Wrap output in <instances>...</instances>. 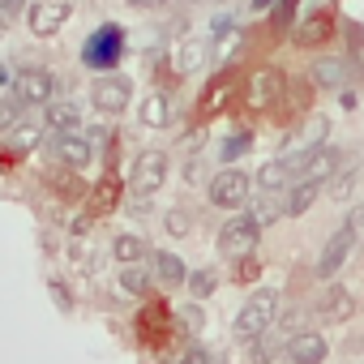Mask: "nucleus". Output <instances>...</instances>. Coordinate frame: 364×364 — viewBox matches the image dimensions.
<instances>
[{
  "instance_id": "nucleus-1",
  "label": "nucleus",
  "mask_w": 364,
  "mask_h": 364,
  "mask_svg": "<svg viewBox=\"0 0 364 364\" xmlns=\"http://www.w3.org/2000/svg\"><path fill=\"white\" fill-rule=\"evenodd\" d=\"M274 313H279V291H270V287H257V291L245 300V309L236 313V338H240V343H253V338H262V334L274 326Z\"/></svg>"
},
{
  "instance_id": "nucleus-2",
  "label": "nucleus",
  "mask_w": 364,
  "mask_h": 364,
  "mask_svg": "<svg viewBox=\"0 0 364 364\" xmlns=\"http://www.w3.org/2000/svg\"><path fill=\"white\" fill-rule=\"evenodd\" d=\"M124 56V31L116 22H103L99 31H90V39L82 43V65L95 73H112L116 60Z\"/></svg>"
},
{
  "instance_id": "nucleus-3",
  "label": "nucleus",
  "mask_w": 364,
  "mask_h": 364,
  "mask_svg": "<svg viewBox=\"0 0 364 364\" xmlns=\"http://www.w3.org/2000/svg\"><path fill=\"white\" fill-rule=\"evenodd\" d=\"M253 189V180H249V171H240V167H223L219 176H210V185H206V198H210V206H219V210H245L249 206V193Z\"/></svg>"
},
{
  "instance_id": "nucleus-4",
  "label": "nucleus",
  "mask_w": 364,
  "mask_h": 364,
  "mask_svg": "<svg viewBox=\"0 0 364 364\" xmlns=\"http://www.w3.org/2000/svg\"><path fill=\"white\" fill-rule=\"evenodd\" d=\"M262 240V223L253 219V210H236L223 228H219V253L223 257H249Z\"/></svg>"
},
{
  "instance_id": "nucleus-5",
  "label": "nucleus",
  "mask_w": 364,
  "mask_h": 364,
  "mask_svg": "<svg viewBox=\"0 0 364 364\" xmlns=\"http://www.w3.org/2000/svg\"><path fill=\"white\" fill-rule=\"evenodd\" d=\"M355 240H360V223L347 219V223L321 245V253H317V262H313V274H317V279H334V274L347 266V257L355 253Z\"/></svg>"
},
{
  "instance_id": "nucleus-6",
  "label": "nucleus",
  "mask_w": 364,
  "mask_h": 364,
  "mask_svg": "<svg viewBox=\"0 0 364 364\" xmlns=\"http://www.w3.org/2000/svg\"><path fill=\"white\" fill-rule=\"evenodd\" d=\"M287 159V167H291V176L296 180H321V185H326V180L343 167V150H334V146H317V150H304V154H283Z\"/></svg>"
},
{
  "instance_id": "nucleus-7",
  "label": "nucleus",
  "mask_w": 364,
  "mask_h": 364,
  "mask_svg": "<svg viewBox=\"0 0 364 364\" xmlns=\"http://www.w3.org/2000/svg\"><path fill=\"white\" fill-rule=\"evenodd\" d=\"M133 99V82L124 73H99L95 86H90V107L103 112V116H120Z\"/></svg>"
},
{
  "instance_id": "nucleus-8",
  "label": "nucleus",
  "mask_w": 364,
  "mask_h": 364,
  "mask_svg": "<svg viewBox=\"0 0 364 364\" xmlns=\"http://www.w3.org/2000/svg\"><path fill=\"white\" fill-rule=\"evenodd\" d=\"M14 99H18V107H48L56 99V77L48 69H18Z\"/></svg>"
},
{
  "instance_id": "nucleus-9",
  "label": "nucleus",
  "mask_w": 364,
  "mask_h": 364,
  "mask_svg": "<svg viewBox=\"0 0 364 364\" xmlns=\"http://www.w3.org/2000/svg\"><path fill=\"white\" fill-rule=\"evenodd\" d=\"M69 18H73V0H31V9H26V22L39 39L60 35Z\"/></svg>"
},
{
  "instance_id": "nucleus-10",
  "label": "nucleus",
  "mask_w": 364,
  "mask_h": 364,
  "mask_svg": "<svg viewBox=\"0 0 364 364\" xmlns=\"http://www.w3.org/2000/svg\"><path fill=\"white\" fill-rule=\"evenodd\" d=\"M163 180H167V154L163 150H141L137 163H133V193L150 198V193L163 189Z\"/></svg>"
},
{
  "instance_id": "nucleus-11",
  "label": "nucleus",
  "mask_w": 364,
  "mask_h": 364,
  "mask_svg": "<svg viewBox=\"0 0 364 364\" xmlns=\"http://www.w3.org/2000/svg\"><path fill=\"white\" fill-rule=\"evenodd\" d=\"M52 159H56L60 167H73V171H82V167H90V159H95V146H90L82 133H52Z\"/></svg>"
},
{
  "instance_id": "nucleus-12",
  "label": "nucleus",
  "mask_w": 364,
  "mask_h": 364,
  "mask_svg": "<svg viewBox=\"0 0 364 364\" xmlns=\"http://www.w3.org/2000/svg\"><path fill=\"white\" fill-rule=\"evenodd\" d=\"M283 86H287V77H283L279 69H257V73L249 77V95H245V103L262 112V107H270V103L283 99Z\"/></svg>"
},
{
  "instance_id": "nucleus-13",
  "label": "nucleus",
  "mask_w": 364,
  "mask_h": 364,
  "mask_svg": "<svg viewBox=\"0 0 364 364\" xmlns=\"http://www.w3.org/2000/svg\"><path fill=\"white\" fill-rule=\"evenodd\" d=\"M287 364H326V355H330V343L317 334V330H300L291 343H287Z\"/></svg>"
},
{
  "instance_id": "nucleus-14",
  "label": "nucleus",
  "mask_w": 364,
  "mask_h": 364,
  "mask_svg": "<svg viewBox=\"0 0 364 364\" xmlns=\"http://www.w3.org/2000/svg\"><path fill=\"white\" fill-rule=\"evenodd\" d=\"M313 86L317 90H343L347 86V60L343 56H317L313 60Z\"/></svg>"
},
{
  "instance_id": "nucleus-15",
  "label": "nucleus",
  "mask_w": 364,
  "mask_h": 364,
  "mask_svg": "<svg viewBox=\"0 0 364 364\" xmlns=\"http://www.w3.org/2000/svg\"><path fill=\"white\" fill-rule=\"evenodd\" d=\"M202 65H206V43L202 39H180L176 43V52H171V73L176 77H189Z\"/></svg>"
},
{
  "instance_id": "nucleus-16",
  "label": "nucleus",
  "mask_w": 364,
  "mask_h": 364,
  "mask_svg": "<svg viewBox=\"0 0 364 364\" xmlns=\"http://www.w3.org/2000/svg\"><path fill=\"white\" fill-rule=\"evenodd\" d=\"M317 313L326 317V321H347L351 313H355V296L347 291V287H326V296H321V304H317Z\"/></svg>"
},
{
  "instance_id": "nucleus-17",
  "label": "nucleus",
  "mask_w": 364,
  "mask_h": 364,
  "mask_svg": "<svg viewBox=\"0 0 364 364\" xmlns=\"http://www.w3.org/2000/svg\"><path fill=\"white\" fill-rule=\"evenodd\" d=\"M150 274H154V283H163V287L189 283V270H185V262H180L176 253H154V257H150Z\"/></svg>"
},
{
  "instance_id": "nucleus-18",
  "label": "nucleus",
  "mask_w": 364,
  "mask_h": 364,
  "mask_svg": "<svg viewBox=\"0 0 364 364\" xmlns=\"http://www.w3.org/2000/svg\"><path fill=\"white\" fill-rule=\"evenodd\" d=\"M48 129L52 133H77L82 129V107L69 99H52L48 103Z\"/></svg>"
},
{
  "instance_id": "nucleus-19",
  "label": "nucleus",
  "mask_w": 364,
  "mask_h": 364,
  "mask_svg": "<svg viewBox=\"0 0 364 364\" xmlns=\"http://www.w3.org/2000/svg\"><path fill=\"white\" fill-rule=\"evenodd\" d=\"M326 137H330V120L326 116H313L296 137H291V146H287V154H304V150H317V146H326Z\"/></svg>"
},
{
  "instance_id": "nucleus-20",
  "label": "nucleus",
  "mask_w": 364,
  "mask_h": 364,
  "mask_svg": "<svg viewBox=\"0 0 364 364\" xmlns=\"http://www.w3.org/2000/svg\"><path fill=\"white\" fill-rule=\"evenodd\" d=\"M317 193H321V180H296V185L287 189V215L291 219H300V215H309V206L317 202Z\"/></svg>"
},
{
  "instance_id": "nucleus-21",
  "label": "nucleus",
  "mask_w": 364,
  "mask_h": 364,
  "mask_svg": "<svg viewBox=\"0 0 364 364\" xmlns=\"http://www.w3.org/2000/svg\"><path fill=\"white\" fill-rule=\"evenodd\" d=\"M326 35H330V14H321V9L309 14V18H300L296 31H291V39H296L300 48H313V43H321Z\"/></svg>"
},
{
  "instance_id": "nucleus-22",
  "label": "nucleus",
  "mask_w": 364,
  "mask_h": 364,
  "mask_svg": "<svg viewBox=\"0 0 364 364\" xmlns=\"http://www.w3.org/2000/svg\"><path fill=\"white\" fill-rule=\"evenodd\" d=\"M167 120H171V99L163 90H150L141 99V124L146 129H167Z\"/></svg>"
},
{
  "instance_id": "nucleus-23",
  "label": "nucleus",
  "mask_w": 364,
  "mask_h": 364,
  "mask_svg": "<svg viewBox=\"0 0 364 364\" xmlns=\"http://www.w3.org/2000/svg\"><path fill=\"white\" fill-rule=\"evenodd\" d=\"M287 180H291L287 159H270V163H262V171H257L262 193H287Z\"/></svg>"
},
{
  "instance_id": "nucleus-24",
  "label": "nucleus",
  "mask_w": 364,
  "mask_h": 364,
  "mask_svg": "<svg viewBox=\"0 0 364 364\" xmlns=\"http://www.w3.org/2000/svg\"><path fill=\"white\" fill-rule=\"evenodd\" d=\"M279 351H287V338L279 334V326H270L262 338H253V343H249V355H253V364H270Z\"/></svg>"
},
{
  "instance_id": "nucleus-25",
  "label": "nucleus",
  "mask_w": 364,
  "mask_h": 364,
  "mask_svg": "<svg viewBox=\"0 0 364 364\" xmlns=\"http://www.w3.org/2000/svg\"><path fill=\"white\" fill-rule=\"evenodd\" d=\"M112 257L120 262V266H141V257H146V240L141 236H116L112 240Z\"/></svg>"
},
{
  "instance_id": "nucleus-26",
  "label": "nucleus",
  "mask_w": 364,
  "mask_h": 364,
  "mask_svg": "<svg viewBox=\"0 0 364 364\" xmlns=\"http://www.w3.org/2000/svg\"><path fill=\"white\" fill-rule=\"evenodd\" d=\"M150 283H154V274L146 266H120V291L124 296H146Z\"/></svg>"
},
{
  "instance_id": "nucleus-27",
  "label": "nucleus",
  "mask_w": 364,
  "mask_h": 364,
  "mask_svg": "<svg viewBox=\"0 0 364 364\" xmlns=\"http://www.w3.org/2000/svg\"><path fill=\"white\" fill-rule=\"evenodd\" d=\"M279 215H287V202H279V193H262V198L253 202V219H257L262 228H270Z\"/></svg>"
},
{
  "instance_id": "nucleus-28",
  "label": "nucleus",
  "mask_w": 364,
  "mask_h": 364,
  "mask_svg": "<svg viewBox=\"0 0 364 364\" xmlns=\"http://www.w3.org/2000/svg\"><path fill=\"white\" fill-rule=\"evenodd\" d=\"M355 180H360V167H347V171L338 167V171L330 176V198H334V202H347L351 189H355Z\"/></svg>"
},
{
  "instance_id": "nucleus-29",
  "label": "nucleus",
  "mask_w": 364,
  "mask_h": 364,
  "mask_svg": "<svg viewBox=\"0 0 364 364\" xmlns=\"http://www.w3.org/2000/svg\"><path fill=\"white\" fill-rule=\"evenodd\" d=\"M228 95H232V82H228V77L210 82V90H206V99H202V112H219V107L228 103Z\"/></svg>"
},
{
  "instance_id": "nucleus-30",
  "label": "nucleus",
  "mask_w": 364,
  "mask_h": 364,
  "mask_svg": "<svg viewBox=\"0 0 364 364\" xmlns=\"http://www.w3.org/2000/svg\"><path fill=\"white\" fill-rule=\"evenodd\" d=\"M215 287H219V279H215V270H193V274H189V291H193L198 300H206V296H210Z\"/></svg>"
},
{
  "instance_id": "nucleus-31",
  "label": "nucleus",
  "mask_w": 364,
  "mask_h": 364,
  "mask_svg": "<svg viewBox=\"0 0 364 364\" xmlns=\"http://www.w3.org/2000/svg\"><path fill=\"white\" fill-rule=\"evenodd\" d=\"M163 223H167V232H171V236H189V223H193V219H189L185 210H167V219H163Z\"/></svg>"
},
{
  "instance_id": "nucleus-32",
  "label": "nucleus",
  "mask_w": 364,
  "mask_h": 364,
  "mask_svg": "<svg viewBox=\"0 0 364 364\" xmlns=\"http://www.w3.org/2000/svg\"><path fill=\"white\" fill-rule=\"evenodd\" d=\"M249 146H253V137H249V133H236V137H228V141H223V159H240Z\"/></svg>"
},
{
  "instance_id": "nucleus-33",
  "label": "nucleus",
  "mask_w": 364,
  "mask_h": 364,
  "mask_svg": "<svg viewBox=\"0 0 364 364\" xmlns=\"http://www.w3.org/2000/svg\"><path fill=\"white\" fill-rule=\"evenodd\" d=\"M18 124V99H0V129Z\"/></svg>"
},
{
  "instance_id": "nucleus-34",
  "label": "nucleus",
  "mask_w": 364,
  "mask_h": 364,
  "mask_svg": "<svg viewBox=\"0 0 364 364\" xmlns=\"http://www.w3.org/2000/svg\"><path fill=\"white\" fill-rule=\"evenodd\" d=\"M176 364H210V351H206V347H189Z\"/></svg>"
},
{
  "instance_id": "nucleus-35",
  "label": "nucleus",
  "mask_w": 364,
  "mask_h": 364,
  "mask_svg": "<svg viewBox=\"0 0 364 364\" xmlns=\"http://www.w3.org/2000/svg\"><path fill=\"white\" fill-rule=\"evenodd\" d=\"M116 202V180H103V185H99V210H107Z\"/></svg>"
},
{
  "instance_id": "nucleus-36",
  "label": "nucleus",
  "mask_w": 364,
  "mask_h": 364,
  "mask_svg": "<svg viewBox=\"0 0 364 364\" xmlns=\"http://www.w3.org/2000/svg\"><path fill=\"white\" fill-rule=\"evenodd\" d=\"M26 5H31V0H0V14H5V18H18Z\"/></svg>"
},
{
  "instance_id": "nucleus-37",
  "label": "nucleus",
  "mask_w": 364,
  "mask_h": 364,
  "mask_svg": "<svg viewBox=\"0 0 364 364\" xmlns=\"http://www.w3.org/2000/svg\"><path fill=\"white\" fill-rule=\"evenodd\" d=\"M14 82H18V73H14L5 60H0V90H14Z\"/></svg>"
},
{
  "instance_id": "nucleus-38",
  "label": "nucleus",
  "mask_w": 364,
  "mask_h": 364,
  "mask_svg": "<svg viewBox=\"0 0 364 364\" xmlns=\"http://www.w3.org/2000/svg\"><path fill=\"white\" fill-rule=\"evenodd\" d=\"M129 5H137V9H159V5H167V0H129Z\"/></svg>"
},
{
  "instance_id": "nucleus-39",
  "label": "nucleus",
  "mask_w": 364,
  "mask_h": 364,
  "mask_svg": "<svg viewBox=\"0 0 364 364\" xmlns=\"http://www.w3.org/2000/svg\"><path fill=\"white\" fill-rule=\"evenodd\" d=\"M253 5H257V9H270V5H274V0H253Z\"/></svg>"
},
{
  "instance_id": "nucleus-40",
  "label": "nucleus",
  "mask_w": 364,
  "mask_h": 364,
  "mask_svg": "<svg viewBox=\"0 0 364 364\" xmlns=\"http://www.w3.org/2000/svg\"><path fill=\"white\" fill-rule=\"evenodd\" d=\"M5 31H9V26H5V14H0V39H5Z\"/></svg>"
},
{
  "instance_id": "nucleus-41",
  "label": "nucleus",
  "mask_w": 364,
  "mask_h": 364,
  "mask_svg": "<svg viewBox=\"0 0 364 364\" xmlns=\"http://www.w3.org/2000/svg\"><path fill=\"white\" fill-rule=\"evenodd\" d=\"M215 5H223V0H215Z\"/></svg>"
}]
</instances>
